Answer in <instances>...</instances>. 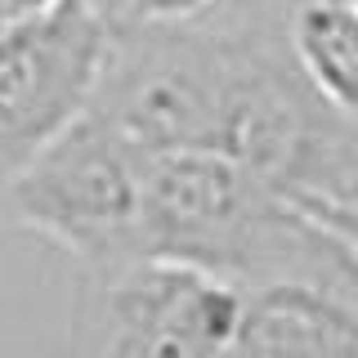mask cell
Instances as JSON below:
<instances>
[{
    "instance_id": "cell-3",
    "label": "cell",
    "mask_w": 358,
    "mask_h": 358,
    "mask_svg": "<svg viewBox=\"0 0 358 358\" xmlns=\"http://www.w3.org/2000/svg\"><path fill=\"white\" fill-rule=\"evenodd\" d=\"M242 291L162 260L81 273L59 358H224Z\"/></svg>"
},
{
    "instance_id": "cell-7",
    "label": "cell",
    "mask_w": 358,
    "mask_h": 358,
    "mask_svg": "<svg viewBox=\"0 0 358 358\" xmlns=\"http://www.w3.org/2000/svg\"><path fill=\"white\" fill-rule=\"evenodd\" d=\"M90 5L108 18L112 31H121V27H139V22H171V18L201 14L210 0H90Z\"/></svg>"
},
{
    "instance_id": "cell-8",
    "label": "cell",
    "mask_w": 358,
    "mask_h": 358,
    "mask_svg": "<svg viewBox=\"0 0 358 358\" xmlns=\"http://www.w3.org/2000/svg\"><path fill=\"white\" fill-rule=\"evenodd\" d=\"M305 215L318 224L327 238H336V246H341L345 255L354 260V268H358V197H350V201H318V197H300L296 201Z\"/></svg>"
},
{
    "instance_id": "cell-6",
    "label": "cell",
    "mask_w": 358,
    "mask_h": 358,
    "mask_svg": "<svg viewBox=\"0 0 358 358\" xmlns=\"http://www.w3.org/2000/svg\"><path fill=\"white\" fill-rule=\"evenodd\" d=\"M287 59L331 117L358 126V5L354 0H282Z\"/></svg>"
},
{
    "instance_id": "cell-5",
    "label": "cell",
    "mask_w": 358,
    "mask_h": 358,
    "mask_svg": "<svg viewBox=\"0 0 358 358\" xmlns=\"http://www.w3.org/2000/svg\"><path fill=\"white\" fill-rule=\"evenodd\" d=\"M224 358H358V305L300 282L251 287Z\"/></svg>"
},
{
    "instance_id": "cell-2",
    "label": "cell",
    "mask_w": 358,
    "mask_h": 358,
    "mask_svg": "<svg viewBox=\"0 0 358 358\" xmlns=\"http://www.w3.org/2000/svg\"><path fill=\"white\" fill-rule=\"evenodd\" d=\"M148 152L126 139L108 117L85 108L9 188L0 229L67 251L81 273L121 268L139 260V206Z\"/></svg>"
},
{
    "instance_id": "cell-9",
    "label": "cell",
    "mask_w": 358,
    "mask_h": 358,
    "mask_svg": "<svg viewBox=\"0 0 358 358\" xmlns=\"http://www.w3.org/2000/svg\"><path fill=\"white\" fill-rule=\"evenodd\" d=\"M210 5H220V0H210Z\"/></svg>"
},
{
    "instance_id": "cell-1",
    "label": "cell",
    "mask_w": 358,
    "mask_h": 358,
    "mask_svg": "<svg viewBox=\"0 0 358 358\" xmlns=\"http://www.w3.org/2000/svg\"><path fill=\"white\" fill-rule=\"evenodd\" d=\"M139 260L251 291L300 282L358 305V268L291 197L215 152H148Z\"/></svg>"
},
{
    "instance_id": "cell-4",
    "label": "cell",
    "mask_w": 358,
    "mask_h": 358,
    "mask_svg": "<svg viewBox=\"0 0 358 358\" xmlns=\"http://www.w3.org/2000/svg\"><path fill=\"white\" fill-rule=\"evenodd\" d=\"M108 50L112 27L90 0L0 22V210L18 175L94 103Z\"/></svg>"
}]
</instances>
